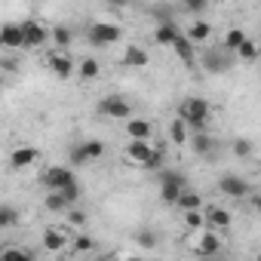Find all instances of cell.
<instances>
[{"instance_id":"obj_1","label":"cell","mask_w":261,"mask_h":261,"mask_svg":"<svg viewBox=\"0 0 261 261\" xmlns=\"http://www.w3.org/2000/svg\"><path fill=\"white\" fill-rule=\"evenodd\" d=\"M209 114H212V105H209L206 98H188V101L178 108V117L188 120V126L194 129V133H200V129L206 126Z\"/></svg>"},{"instance_id":"obj_2","label":"cell","mask_w":261,"mask_h":261,"mask_svg":"<svg viewBox=\"0 0 261 261\" xmlns=\"http://www.w3.org/2000/svg\"><path fill=\"white\" fill-rule=\"evenodd\" d=\"M185 188H188V181H185V175H181V172H175V169H166V172L160 175V200H163V203L175 206Z\"/></svg>"},{"instance_id":"obj_3","label":"cell","mask_w":261,"mask_h":261,"mask_svg":"<svg viewBox=\"0 0 261 261\" xmlns=\"http://www.w3.org/2000/svg\"><path fill=\"white\" fill-rule=\"evenodd\" d=\"M86 37H89L92 46H111V43H117L123 37V28L114 25V22H95V25H89Z\"/></svg>"},{"instance_id":"obj_4","label":"cell","mask_w":261,"mask_h":261,"mask_svg":"<svg viewBox=\"0 0 261 261\" xmlns=\"http://www.w3.org/2000/svg\"><path fill=\"white\" fill-rule=\"evenodd\" d=\"M98 114H101V117H111V120H129L133 105H129L123 95H105V98L98 101Z\"/></svg>"},{"instance_id":"obj_5","label":"cell","mask_w":261,"mask_h":261,"mask_svg":"<svg viewBox=\"0 0 261 261\" xmlns=\"http://www.w3.org/2000/svg\"><path fill=\"white\" fill-rule=\"evenodd\" d=\"M101 154H105V145H101L98 139H86V142H80L77 148H71V163H74V166H83V163L98 160Z\"/></svg>"},{"instance_id":"obj_6","label":"cell","mask_w":261,"mask_h":261,"mask_svg":"<svg viewBox=\"0 0 261 261\" xmlns=\"http://www.w3.org/2000/svg\"><path fill=\"white\" fill-rule=\"evenodd\" d=\"M22 34H25V49H37L49 40V31L37 22V19H25L22 22Z\"/></svg>"},{"instance_id":"obj_7","label":"cell","mask_w":261,"mask_h":261,"mask_svg":"<svg viewBox=\"0 0 261 261\" xmlns=\"http://www.w3.org/2000/svg\"><path fill=\"white\" fill-rule=\"evenodd\" d=\"M71 181H77V178H74V169H68V166H49V169L43 172V185H46L49 191H62V188L71 185Z\"/></svg>"},{"instance_id":"obj_8","label":"cell","mask_w":261,"mask_h":261,"mask_svg":"<svg viewBox=\"0 0 261 261\" xmlns=\"http://www.w3.org/2000/svg\"><path fill=\"white\" fill-rule=\"evenodd\" d=\"M194 252L203 255V258L218 255V252H221V237H218L215 230H200V233H197V243H194Z\"/></svg>"},{"instance_id":"obj_9","label":"cell","mask_w":261,"mask_h":261,"mask_svg":"<svg viewBox=\"0 0 261 261\" xmlns=\"http://www.w3.org/2000/svg\"><path fill=\"white\" fill-rule=\"evenodd\" d=\"M218 191L227 194V197H233V200L249 197V185H246V178H240V175H221V178H218Z\"/></svg>"},{"instance_id":"obj_10","label":"cell","mask_w":261,"mask_h":261,"mask_svg":"<svg viewBox=\"0 0 261 261\" xmlns=\"http://www.w3.org/2000/svg\"><path fill=\"white\" fill-rule=\"evenodd\" d=\"M0 43H4V49H22V46H25L22 25H16V22H7V25H4V34H0Z\"/></svg>"},{"instance_id":"obj_11","label":"cell","mask_w":261,"mask_h":261,"mask_svg":"<svg viewBox=\"0 0 261 261\" xmlns=\"http://www.w3.org/2000/svg\"><path fill=\"white\" fill-rule=\"evenodd\" d=\"M151 151H154L151 148V139H133V142L126 145V157L133 160V163H139V166L151 157Z\"/></svg>"},{"instance_id":"obj_12","label":"cell","mask_w":261,"mask_h":261,"mask_svg":"<svg viewBox=\"0 0 261 261\" xmlns=\"http://www.w3.org/2000/svg\"><path fill=\"white\" fill-rule=\"evenodd\" d=\"M46 65H49V68H53V74H56V77H62V80H68V77L74 74V59H68L65 53H49Z\"/></svg>"},{"instance_id":"obj_13","label":"cell","mask_w":261,"mask_h":261,"mask_svg":"<svg viewBox=\"0 0 261 261\" xmlns=\"http://www.w3.org/2000/svg\"><path fill=\"white\" fill-rule=\"evenodd\" d=\"M172 49H175V56H178L185 65H194V62H197V43H194L188 34H178V40L172 43Z\"/></svg>"},{"instance_id":"obj_14","label":"cell","mask_w":261,"mask_h":261,"mask_svg":"<svg viewBox=\"0 0 261 261\" xmlns=\"http://www.w3.org/2000/svg\"><path fill=\"white\" fill-rule=\"evenodd\" d=\"M126 136L129 139H154V126L142 117H129L126 120Z\"/></svg>"},{"instance_id":"obj_15","label":"cell","mask_w":261,"mask_h":261,"mask_svg":"<svg viewBox=\"0 0 261 261\" xmlns=\"http://www.w3.org/2000/svg\"><path fill=\"white\" fill-rule=\"evenodd\" d=\"M191 151H194L197 157H212V154H215V139L206 136L203 129H200V133L191 136Z\"/></svg>"},{"instance_id":"obj_16","label":"cell","mask_w":261,"mask_h":261,"mask_svg":"<svg viewBox=\"0 0 261 261\" xmlns=\"http://www.w3.org/2000/svg\"><path fill=\"white\" fill-rule=\"evenodd\" d=\"M178 34H181V31H178V28H175V22L169 19V22H160V25H157L154 40H157L160 46H172V43L178 40Z\"/></svg>"},{"instance_id":"obj_17","label":"cell","mask_w":261,"mask_h":261,"mask_svg":"<svg viewBox=\"0 0 261 261\" xmlns=\"http://www.w3.org/2000/svg\"><path fill=\"white\" fill-rule=\"evenodd\" d=\"M203 212H206V221H209L212 227H221V230H227L230 221H233V215H230L227 209H221V206H206Z\"/></svg>"},{"instance_id":"obj_18","label":"cell","mask_w":261,"mask_h":261,"mask_svg":"<svg viewBox=\"0 0 261 261\" xmlns=\"http://www.w3.org/2000/svg\"><path fill=\"white\" fill-rule=\"evenodd\" d=\"M65 246H68V237L59 227H46L43 230V249L46 252H65Z\"/></svg>"},{"instance_id":"obj_19","label":"cell","mask_w":261,"mask_h":261,"mask_svg":"<svg viewBox=\"0 0 261 261\" xmlns=\"http://www.w3.org/2000/svg\"><path fill=\"white\" fill-rule=\"evenodd\" d=\"M37 157H40V154H37L34 148H16L13 157H10V163H13V169H25V166H34Z\"/></svg>"},{"instance_id":"obj_20","label":"cell","mask_w":261,"mask_h":261,"mask_svg":"<svg viewBox=\"0 0 261 261\" xmlns=\"http://www.w3.org/2000/svg\"><path fill=\"white\" fill-rule=\"evenodd\" d=\"M123 65H129V68H145V65H148V53H145L142 46H133V43H129V46L123 49Z\"/></svg>"},{"instance_id":"obj_21","label":"cell","mask_w":261,"mask_h":261,"mask_svg":"<svg viewBox=\"0 0 261 261\" xmlns=\"http://www.w3.org/2000/svg\"><path fill=\"white\" fill-rule=\"evenodd\" d=\"M188 120L185 117H175L172 123H169V139H172V145H185V142H191V136H188Z\"/></svg>"},{"instance_id":"obj_22","label":"cell","mask_w":261,"mask_h":261,"mask_svg":"<svg viewBox=\"0 0 261 261\" xmlns=\"http://www.w3.org/2000/svg\"><path fill=\"white\" fill-rule=\"evenodd\" d=\"M181 212H188V209H203V197L197 194V191H191V188H185L181 191V197H178V203H175Z\"/></svg>"},{"instance_id":"obj_23","label":"cell","mask_w":261,"mask_h":261,"mask_svg":"<svg viewBox=\"0 0 261 261\" xmlns=\"http://www.w3.org/2000/svg\"><path fill=\"white\" fill-rule=\"evenodd\" d=\"M206 224H209V221H206V212H203V209H188V212H185V227H188V230L200 233Z\"/></svg>"},{"instance_id":"obj_24","label":"cell","mask_w":261,"mask_h":261,"mask_svg":"<svg viewBox=\"0 0 261 261\" xmlns=\"http://www.w3.org/2000/svg\"><path fill=\"white\" fill-rule=\"evenodd\" d=\"M49 40H53L59 49H68V46L74 43V34H71V28H65V25H56V28L49 31Z\"/></svg>"},{"instance_id":"obj_25","label":"cell","mask_w":261,"mask_h":261,"mask_svg":"<svg viewBox=\"0 0 261 261\" xmlns=\"http://www.w3.org/2000/svg\"><path fill=\"white\" fill-rule=\"evenodd\" d=\"M249 37H246V31H240V28H230L227 34H224V40H221V46L227 49V53H237L243 43H246Z\"/></svg>"},{"instance_id":"obj_26","label":"cell","mask_w":261,"mask_h":261,"mask_svg":"<svg viewBox=\"0 0 261 261\" xmlns=\"http://www.w3.org/2000/svg\"><path fill=\"white\" fill-rule=\"evenodd\" d=\"M185 34H188L194 43H206V40L212 37V28H209L206 22H191V28H188Z\"/></svg>"},{"instance_id":"obj_27","label":"cell","mask_w":261,"mask_h":261,"mask_svg":"<svg viewBox=\"0 0 261 261\" xmlns=\"http://www.w3.org/2000/svg\"><path fill=\"white\" fill-rule=\"evenodd\" d=\"M43 206H46L49 212H65V209H71V203L65 200V194H62V191H49V194H46V200H43Z\"/></svg>"},{"instance_id":"obj_28","label":"cell","mask_w":261,"mask_h":261,"mask_svg":"<svg viewBox=\"0 0 261 261\" xmlns=\"http://www.w3.org/2000/svg\"><path fill=\"white\" fill-rule=\"evenodd\" d=\"M77 74H80L83 80H95V77L101 74V65H98L95 59H83V62L77 65Z\"/></svg>"},{"instance_id":"obj_29","label":"cell","mask_w":261,"mask_h":261,"mask_svg":"<svg viewBox=\"0 0 261 261\" xmlns=\"http://www.w3.org/2000/svg\"><path fill=\"white\" fill-rule=\"evenodd\" d=\"M206 68L209 71H227L230 68V59H224V56H218V49H212V53H206Z\"/></svg>"},{"instance_id":"obj_30","label":"cell","mask_w":261,"mask_h":261,"mask_svg":"<svg viewBox=\"0 0 261 261\" xmlns=\"http://www.w3.org/2000/svg\"><path fill=\"white\" fill-rule=\"evenodd\" d=\"M0 261H34V252H28V249H4L0 252Z\"/></svg>"},{"instance_id":"obj_31","label":"cell","mask_w":261,"mask_h":261,"mask_svg":"<svg viewBox=\"0 0 261 261\" xmlns=\"http://www.w3.org/2000/svg\"><path fill=\"white\" fill-rule=\"evenodd\" d=\"M92 249H95V240H92V237L74 233V252H77V255H86V252H92Z\"/></svg>"},{"instance_id":"obj_32","label":"cell","mask_w":261,"mask_h":261,"mask_svg":"<svg viewBox=\"0 0 261 261\" xmlns=\"http://www.w3.org/2000/svg\"><path fill=\"white\" fill-rule=\"evenodd\" d=\"M237 56H240L243 62H255V59H258V43H255V40H246V43L237 49Z\"/></svg>"},{"instance_id":"obj_33","label":"cell","mask_w":261,"mask_h":261,"mask_svg":"<svg viewBox=\"0 0 261 261\" xmlns=\"http://www.w3.org/2000/svg\"><path fill=\"white\" fill-rule=\"evenodd\" d=\"M13 224H16V209H13V206H0V227L7 230V227H13Z\"/></svg>"},{"instance_id":"obj_34","label":"cell","mask_w":261,"mask_h":261,"mask_svg":"<svg viewBox=\"0 0 261 261\" xmlns=\"http://www.w3.org/2000/svg\"><path fill=\"white\" fill-rule=\"evenodd\" d=\"M142 166H145V169H160V166H163V151H160V148H154V151H151V157H148Z\"/></svg>"},{"instance_id":"obj_35","label":"cell","mask_w":261,"mask_h":261,"mask_svg":"<svg viewBox=\"0 0 261 261\" xmlns=\"http://www.w3.org/2000/svg\"><path fill=\"white\" fill-rule=\"evenodd\" d=\"M62 194H65V200H68V203L74 206V203L80 200V188H77V181H71V185H65V188H62Z\"/></svg>"},{"instance_id":"obj_36","label":"cell","mask_w":261,"mask_h":261,"mask_svg":"<svg viewBox=\"0 0 261 261\" xmlns=\"http://www.w3.org/2000/svg\"><path fill=\"white\" fill-rule=\"evenodd\" d=\"M68 224H71V227H83V224H86V215L71 206V209H68Z\"/></svg>"},{"instance_id":"obj_37","label":"cell","mask_w":261,"mask_h":261,"mask_svg":"<svg viewBox=\"0 0 261 261\" xmlns=\"http://www.w3.org/2000/svg\"><path fill=\"white\" fill-rule=\"evenodd\" d=\"M233 154H237V157H249V154H252V145H249L246 139H237V142H233Z\"/></svg>"},{"instance_id":"obj_38","label":"cell","mask_w":261,"mask_h":261,"mask_svg":"<svg viewBox=\"0 0 261 261\" xmlns=\"http://www.w3.org/2000/svg\"><path fill=\"white\" fill-rule=\"evenodd\" d=\"M209 7V0H185V10L188 13H203Z\"/></svg>"},{"instance_id":"obj_39","label":"cell","mask_w":261,"mask_h":261,"mask_svg":"<svg viewBox=\"0 0 261 261\" xmlns=\"http://www.w3.org/2000/svg\"><path fill=\"white\" fill-rule=\"evenodd\" d=\"M142 246H157V237L154 233H142Z\"/></svg>"},{"instance_id":"obj_40","label":"cell","mask_w":261,"mask_h":261,"mask_svg":"<svg viewBox=\"0 0 261 261\" xmlns=\"http://www.w3.org/2000/svg\"><path fill=\"white\" fill-rule=\"evenodd\" d=\"M108 4H114V7H126L129 0H108Z\"/></svg>"},{"instance_id":"obj_41","label":"cell","mask_w":261,"mask_h":261,"mask_svg":"<svg viewBox=\"0 0 261 261\" xmlns=\"http://www.w3.org/2000/svg\"><path fill=\"white\" fill-rule=\"evenodd\" d=\"M252 206H255V209L261 212V197H252Z\"/></svg>"}]
</instances>
